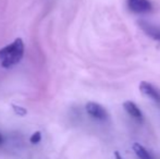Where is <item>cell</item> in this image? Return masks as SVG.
<instances>
[{"instance_id":"6da1fadb","label":"cell","mask_w":160,"mask_h":159,"mask_svg":"<svg viewBox=\"0 0 160 159\" xmlns=\"http://www.w3.org/2000/svg\"><path fill=\"white\" fill-rule=\"evenodd\" d=\"M24 55V42L17 38L10 45L0 49V64L2 68L10 69L22 60Z\"/></svg>"},{"instance_id":"7a4b0ae2","label":"cell","mask_w":160,"mask_h":159,"mask_svg":"<svg viewBox=\"0 0 160 159\" xmlns=\"http://www.w3.org/2000/svg\"><path fill=\"white\" fill-rule=\"evenodd\" d=\"M128 9L135 14H146L152 10L149 0H127Z\"/></svg>"},{"instance_id":"3957f363","label":"cell","mask_w":160,"mask_h":159,"mask_svg":"<svg viewBox=\"0 0 160 159\" xmlns=\"http://www.w3.org/2000/svg\"><path fill=\"white\" fill-rule=\"evenodd\" d=\"M86 112L88 113L89 117L98 121H106L108 119V112L101 105L97 104L94 102H89L85 106Z\"/></svg>"},{"instance_id":"277c9868","label":"cell","mask_w":160,"mask_h":159,"mask_svg":"<svg viewBox=\"0 0 160 159\" xmlns=\"http://www.w3.org/2000/svg\"><path fill=\"white\" fill-rule=\"evenodd\" d=\"M139 91L143 94L144 96L150 98L152 102H155L156 104L160 105V92L159 89H157L156 87L152 84H150L149 82H146V81H143V82L139 83Z\"/></svg>"},{"instance_id":"5b68a950","label":"cell","mask_w":160,"mask_h":159,"mask_svg":"<svg viewBox=\"0 0 160 159\" xmlns=\"http://www.w3.org/2000/svg\"><path fill=\"white\" fill-rule=\"evenodd\" d=\"M123 108L128 112V115H130L135 121H137L139 123L143 122V113H142L141 109L137 107V105L135 102H131V100H127V102H123Z\"/></svg>"},{"instance_id":"8992f818","label":"cell","mask_w":160,"mask_h":159,"mask_svg":"<svg viewBox=\"0 0 160 159\" xmlns=\"http://www.w3.org/2000/svg\"><path fill=\"white\" fill-rule=\"evenodd\" d=\"M138 24H139V27L144 31V33H145L147 36H149L150 38L155 39V40L160 42V27L145 21H139Z\"/></svg>"},{"instance_id":"52a82bcc","label":"cell","mask_w":160,"mask_h":159,"mask_svg":"<svg viewBox=\"0 0 160 159\" xmlns=\"http://www.w3.org/2000/svg\"><path fill=\"white\" fill-rule=\"evenodd\" d=\"M132 147H133L134 153L136 154V156L139 159H152V155L149 154V152H148L144 146H142L139 143H134Z\"/></svg>"},{"instance_id":"ba28073f","label":"cell","mask_w":160,"mask_h":159,"mask_svg":"<svg viewBox=\"0 0 160 159\" xmlns=\"http://www.w3.org/2000/svg\"><path fill=\"white\" fill-rule=\"evenodd\" d=\"M40 140H42V134H40V132H35L30 138L32 144H37V143L40 142Z\"/></svg>"},{"instance_id":"9c48e42d","label":"cell","mask_w":160,"mask_h":159,"mask_svg":"<svg viewBox=\"0 0 160 159\" xmlns=\"http://www.w3.org/2000/svg\"><path fill=\"white\" fill-rule=\"evenodd\" d=\"M13 110H14V112L19 116H25L26 113H28L26 109L22 108V107H19V106H15V105L13 106Z\"/></svg>"},{"instance_id":"30bf717a","label":"cell","mask_w":160,"mask_h":159,"mask_svg":"<svg viewBox=\"0 0 160 159\" xmlns=\"http://www.w3.org/2000/svg\"><path fill=\"white\" fill-rule=\"evenodd\" d=\"M114 157H116V159H123L119 152H116V153H114Z\"/></svg>"},{"instance_id":"8fae6325","label":"cell","mask_w":160,"mask_h":159,"mask_svg":"<svg viewBox=\"0 0 160 159\" xmlns=\"http://www.w3.org/2000/svg\"><path fill=\"white\" fill-rule=\"evenodd\" d=\"M2 143H3V136H2L1 133H0V145H1Z\"/></svg>"}]
</instances>
